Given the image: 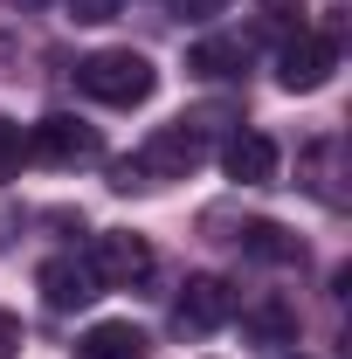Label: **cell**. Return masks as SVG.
I'll use <instances>...</instances> for the list:
<instances>
[{
	"label": "cell",
	"mask_w": 352,
	"mask_h": 359,
	"mask_svg": "<svg viewBox=\"0 0 352 359\" xmlns=\"http://www.w3.org/2000/svg\"><path fill=\"white\" fill-rule=\"evenodd\" d=\"M97 152H104L97 132L76 125V118H42V125L28 132V159H42V166H90Z\"/></svg>",
	"instance_id": "obj_5"
},
{
	"label": "cell",
	"mask_w": 352,
	"mask_h": 359,
	"mask_svg": "<svg viewBox=\"0 0 352 359\" xmlns=\"http://www.w3.org/2000/svg\"><path fill=\"white\" fill-rule=\"evenodd\" d=\"M242 62H249V42H228V35H208V42L187 48V69L194 76H235Z\"/></svg>",
	"instance_id": "obj_12"
},
{
	"label": "cell",
	"mask_w": 352,
	"mask_h": 359,
	"mask_svg": "<svg viewBox=\"0 0 352 359\" xmlns=\"http://www.w3.org/2000/svg\"><path fill=\"white\" fill-rule=\"evenodd\" d=\"M145 332H138L132 318H104V325H90L83 339H76V359H145Z\"/></svg>",
	"instance_id": "obj_9"
},
{
	"label": "cell",
	"mask_w": 352,
	"mask_h": 359,
	"mask_svg": "<svg viewBox=\"0 0 352 359\" xmlns=\"http://www.w3.org/2000/svg\"><path fill=\"white\" fill-rule=\"evenodd\" d=\"M242 256H256V263H304V242L276 222H249L242 228Z\"/></svg>",
	"instance_id": "obj_11"
},
{
	"label": "cell",
	"mask_w": 352,
	"mask_h": 359,
	"mask_svg": "<svg viewBox=\"0 0 352 359\" xmlns=\"http://www.w3.org/2000/svg\"><path fill=\"white\" fill-rule=\"evenodd\" d=\"M7 7H48V0H7Z\"/></svg>",
	"instance_id": "obj_17"
},
{
	"label": "cell",
	"mask_w": 352,
	"mask_h": 359,
	"mask_svg": "<svg viewBox=\"0 0 352 359\" xmlns=\"http://www.w3.org/2000/svg\"><path fill=\"white\" fill-rule=\"evenodd\" d=\"M76 83H83V97H97V104L132 111V104H145V97L159 90V69H152L138 48H97V55L76 62Z\"/></svg>",
	"instance_id": "obj_1"
},
{
	"label": "cell",
	"mask_w": 352,
	"mask_h": 359,
	"mask_svg": "<svg viewBox=\"0 0 352 359\" xmlns=\"http://www.w3.org/2000/svg\"><path fill=\"white\" fill-rule=\"evenodd\" d=\"M173 318H180V332H221V325L235 318V290H228L221 276H187Z\"/></svg>",
	"instance_id": "obj_6"
},
{
	"label": "cell",
	"mask_w": 352,
	"mask_h": 359,
	"mask_svg": "<svg viewBox=\"0 0 352 359\" xmlns=\"http://www.w3.org/2000/svg\"><path fill=\"white\" fill-rule=\"evenodd\" d=\"M14 353H21V318L0 311V359H14Z\"/></svg>",
	"instance_id": "obj_16"
},
{
	"label": "cell",
	"mask_w": 352,
	"mask_h": 359,
	"mask_svg": "<svg viewBox=\"0 0 352 359\" xmlns=\"http://www.w3.org/2000/svg\"><path fill=\"white\" fill-rule=\"evenodd\" d=\"M221 166H228V180H242V187H263V180H276V145L263 132H235L221 145Z\"/></svg>",
	"instance_id": "obj_8"
},
{
	"label": "cell",
	"mask_w": 352,
	"mask_h": 359,
	"mask_svg": "<svg viewBox=\"0 0 352 359\" xmlns=\"http://www.w3.org/2000/svg\"><path fill=\"white\" fill-rule=\"evenodd\" d=\"M125 0H69V21H111Z\"/></svg>",
	"instance_id": "obj_15"
},
{
	"label": "cell",
	"mask_w": 352,
	"mask_h": 359,
	"mask_svg": "<svg viewBox=\"0 0 352 359\" xmlns=\"http://www.w3.org/2000/svg\"><path fill=\"white\" fill-rule=\"evenodd\" d=\"M242 332H249L256 346H297V304H283V297H256V304L242 311Z\"/></svg>",
	"instance_id": "obj_10"
},
{
	"label": "cell",
	"mask_w": 352,
	"mask_h": 359,
	"mask_svg": "<svg viewBox=\"0 0 352 359\" xmlns=\"http://www.w3.org/2000/svg\"><path fill=\"white\" fill-rule=\"evenodd\" d=\"M145 269H152V242L132 235V228H111V235L90 242V276H97V290H132Z\"/></svg>",
	"instance_id": "obj_3"
},
{
	"label": "cell",
	"mask_w": 352,
	"mask_h": 359,
	"mask_svg": "<svg viewBox=\"0 0 352 359\" xmlns=\"http://www.w3.org/2000/svg\"><path fill=\"white\" fill-rule=\"evenodd\" d=\"M208 159V138H201V118H180V125H166V132L145 138V152H138L132 166L145 180H187L194 166Z\"/></svg>",
	"instance_id": "obj_2"
},
{
	"label": "cell",
	"mask_w": 352,
	"mask_h": 359,
	"mask_svg": "<svg viewBox=\"0 0 352 359\" xmlns=\"http://www.w3.org/2000/svg\"><path fill=\"white\" fill-rule=\"evenodd\" d=\"M332 69H339V42L332 35H290L283 62H276V83L283 90H325Z\"/></svg>",
	"instance_id": "obj_4"
},
{
	"label": "cell",
	"mask_w": 352,
	"mask_h": 359,
	"mask_svg": "<svg viewBox=\"0 0 352 359\" xmlns=\"http://www.w3.org/2000/svg\"><path fill=\"white\" fill-rule=\"evenodd\" d=\"M256 35H263V42L304 35V0H256Z\"/></svg>",
	"instance_id": "obj_13"
},
{
	"label": "cell",
	"mask_w": 352,
	"mask_h": 359,
	"mask_svg": "<svg viewBox=\"0 0 352 359\" xmlns=\"http://www.w3.org/2000/svg\"><path fill=\"white\" fill-rule=\"evenodd\" d=\"M35 283H42V304H48V311H76V304L97 297V276H90V263H76V256H48Z\"/></svg>",
	"instance_id": "obj_7"
},
{
	"label": "cell",
	"mask_w": 352,
	"mask_h": 359,
	"mask_svg": "<svg viewBox=\"0 0 352 359\" xmlns=\"http://www.w3.org/2000/svg\"><path fill=\"white\" fill-rule=\"evenodd\" d=\"M21 159H28V132H21L14 118H0V187L21 180Z\"/></svg>",
	"instance_id": "obj_14"
}]
</instances>
